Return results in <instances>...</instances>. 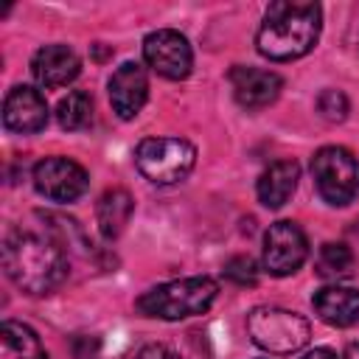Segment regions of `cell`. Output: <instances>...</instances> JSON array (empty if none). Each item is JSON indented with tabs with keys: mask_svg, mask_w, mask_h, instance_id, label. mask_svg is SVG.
<instances>
[{
	"mask_svg": "<svg viewBox=\"0 0 359 359\" xmlns=\"http://www.w3.org/2000/svg\"><path fill=\"white\" fill-rule=\"evenodd\" d=\"M309 258L306 233L294 222H275L264 236V269L275 278L294 275Z\"/></svg>",
	"mask_w": 359,
	"mask_h": 359,
	"instance_id": "52a82bcc",
	"label": "cell"
},
{
	"mask_svg": "<svg viewBox=\"0 0 359 359\" xmlns=\"http://www.w3.org/2000/svg\"><path fill=\"white\" fill-rule=\"evenodd\" d=\"M323 11L317 3H269L264 22L255 34V48L272 62H292L306 56L320 39Z\"/></svg>",
	"mask_w": 359,
	"mask_h": 359,
	"instance_id": "7a4b0ae2",
	"label": "cell"
},
{
	"mask_svg": "<svg viewBox=\"0 0 359 359\" xmlns=\"http://www.w3.org/2000/svg\"><path fill=\"white\" fill-rule=\"evenodd\" d=\"M317 112L328 123H339L348 118V98L342 90H323L317 95Z\"/></svg>",
	"mask_w": 359,
	"mask_h": 359,
	"instance_id": "ffe728a7",
	"label": "cell"
},
{
	"mask_svg": "<svg viewBox=\"0 0 359 359\" xmlns=\"http://www.w3.org/2000/svg\"><path fill=\"white\" fill-rule=\"evenodd\" d=\"M0 359H48V353L28 325L6 320L0 325Z\"/></svg>",
	"mask_w": 359,
	"mask_h": 359,
	"instance_id": "e0dca14e",
	"label": "cell"
},
{
	"mask_svg": "<svg viewBox=\"0 0 359 359\" xmlns=\"http://www.w3.org/2000/svg\"><path fill=\"white\" fill-rule=\"evenodd\" d=\"M98 351H101V339L93 334H81L73 339V356L76 359H98Z\"/></svg>",
	"mask_w": 359,
	"mask_h": 359,
	"instance_id": "7402d4cb",
	"label": "cell"
},
{
	"mask_svg": "<svg viewBox=\"0 0 359 359\" xmlns=\"http://www.w3.org/2000/svg\"><path fill=\"white\" fill-rule=\"evenodd\" d=\"M56 121H59V126L67 129V132L84 129V126L93 121V98H90V93H84V90L67 93V95L56 104Z\"/></svg>",
	"mask_w": 359,
	"mask_h": 359,
	"instance_id": "ac0fdd59",
	"label": "cell"
},
{
	"mask_svg": "<svg viewBox=\"0 0 359 359\" xmlns=\"http://www.w3.org/2000/svg\"><path fill=\"white\" fill-rule=\"evenodd\" d=\"M143 59L146 65L160 73L163 79H185L194 67V53H191V45L188 39L174 31V28H160V31H151L146 39H143Z\"/></svg>",
	"mask_w": 359,
	"mask_h": 359,
	"instance_id": "ba28073f",
	"label": "cell"
},
{
	"mask_svg": "<svg viewBox=\"0 0 359 359\" xmlns=\"http://www.w3.org/2000/svg\"><path fill=\"white\" fill-rule=\"evenodd\" d=\"M34 188L50 202H76L87 191V171L67 157H45L34 165Z\"/></svg>",
	"mask_w": 359,
	"mask_h": 359,
	"instance_id": "9c48e42d",
	"label": "cell"
},
{
	"mask_svg": "<svg viewBox=\"0 0 359 359\" xmlns=\"http://www.w3.org/2000/svg\"><path fill=\"white\" fill-rule=\"evenodd\" d=\"M303 359H337V353L328 351V348H314V351H309Z\"/></svg>",
	"mask_w": 359,
	"mask_h": 359,
	"instance_id": "cb8c5ba5",
	"label": "cell"
},
{
	"mask_svg": "<svg viewBox=\"0 0 359 359\" xmlns=\"http://www.w3.org/2000/svg\"><path fill=\"white\" fill-rule=\"evenodd\" d=\"M300 180V165L294 160H278L258 177V199L264 208H280L294 194Z\"/></svg>",
	"mask_w": 359,
	"mask_h": 359,
	"instance_id": "9a60e30c",
	"label": "cell"
},
{
	"mask_svg": "<svg viewBox=\"0 0 359 359\" xmlns=\"http://www.w3.org/2000/svg\"><path fill=\"white\" fill-rule=\"evenodd\" d=\"M3 269L25 294H48L67 278V252L50 236L11 230L3 241Z\"/></svg>",
	"mask_w": 359,
	"mask_h": 359,
	"instance_id": "6da1fadb",
	"label": "cell"
},
{
	"mask_svg": "<svg viewBox=\"0 0 359 359\" xmlns=\"http://www.w3.org/2000/svg\"><path fill=\"white\" fill-rule=\"evenodd\" d=\"M230 87H233L236 101L244 109H264L280 95L283 79L264 67H241L238 65L230 70Z\"/></svg>",
	"mask_w": 359,
	"mask_h": 359,
	"instance_id": "8fae6325",
	"label": "cell"
},
{
	"mask_svg": "<svg viewBox=\"0 0 359 359\" xmlns=\"http://www.w3.org/2000/svg\"><path fill=\"white\" fill-rule=\"evenodd\" d=\"M132 196L126 188H109L101 194L98 205H95V219H98V230L107 236V238H118L123 233V227L129 224V216H132Z\"/></svg>",
	"mask_w": 359,
	"mask_h": 359,
	"instance_id": "2e32d148",
	"label": "cell"
},
{
	"mask_svg": "<svg viewBox=\"0 0 359 359\" xmlns=\"http://www.w3.org/2000/svg\"><path fill=\"white\" fill-rule=\"evenodd\" d=\"M219 286L208 275L196 278H180L160 283L149 289L146 294L137 297V311L146 317H160V320H185L194 314H205L210 303L216 300Z\"/></svg>",
	"mask_w": 359,
	"mask_h": 359,
	"instance_id": "3957f363",
	"label": "cell"
},
{
	"mask_svg": "<svg viewBox=\"0 0 359 359\" xmlns=\"http://www.w3.org/2000/svg\"><path fill=\"white\" fill-rule=\"evenodd\" d=\"M137 171L154 185L185 180L196 163V149L185 137H146L135 149Z\"/></svg>",
	"mask_w": 359,
	"mask_h": 359,
	"instance_id": "5b68a950",
	"label": "cell"
},
{
	"mask_svg": "<svg viewBox=\"0 0 359 359\" xmlns=\"http://www.w3.org/2000/svg\"><path fill=\"white\" fill-rule=\"evenodd\" d=\"M3 123L11 132L20 135H34L48 123V104L39 90L17 84L8 90L3 101Z\"/></svg>",
	"mask_w": 359,
	"mask_h": 359,
	"instance_id": "30bf717a",
	"label": "cell"
},
{
	"mask_svg": "<svg viewBox=\"0 0 359 359\" xmlns=\"http://www.w3.org/2000/svg\"><path fill=\"white\" fill-rule=\"evenodd\" d=\"M311 174H314V185H317L320 196L328 205L342 208L356 196L359 171H356V160H353V154L348 149L323 146L311 157Z\"/></svg>",
	"mask_w": 359,
	"mask_h": 359,
	"instance_id": "8992f818",
	"label": "cell"
},
{
	"mask_svg": "<svg viewBox=\"0 0 359 359\" xmlns=\"http://www.w3.org/2000/svg\"><path fill=\"white\" fill-rule=\"evenodd\" d=\"M342 359H359V342H351L342 353Z\"/></svg>",
	"mask_w": 359,
	"mask_h": 359,
	"instance_id": "d4e9b609",
	"label": "cell"
},
{
	"mask_svg": "<svg viewBox=\"0 0 359 359\" xmlns=\"http://www.w3.org/2000/svg\"><path fill=\"white\" fill-rule=\"evenodd\" d=\"M149 98V79L137 62H123L109 79V104L118 118L132 121Z\"/></svg>",
	"mask_w": 359,
	"mask_h": 359,
	"instance_id": "7c38bea8",
	"label": "cell"
},
{
	"mask_svg": "<svg viewBox=\"0 0 359 359\" xmlns=\"http://www.w3.org/2000/svg\"><path fill=\"white\" fill-rule=\"evenodd\" d=\"M132 359H180L174 351H168L165 345H143Z\"/></svg>",
	"mask_w": 359,
	"mask_h": 359,
	"instance_id": "603a6c76",
	"label": "cell"
},
{
	"mask_svg": "<svg viewBox=\"0 0 359 359\" xmlns=\"http://www.w3.org/2000/svg\"><path fill=\"white\" fill-rule=\"evenodd\" d=\"M81 70V59L67 45H45L31 59V73L42 87H65Z\"/></svg>",
	"mask_w": 359,
	"mask_h": 359,
	"instance_id": "4fadbf2b",
	"label": "cell"
},
{
	"mask_svg": "<svg viewBox=\"0 0 359 359\" xmlns=\"http://www.w3.org/2000/svg\"><path fill=\"white\" fill-rule=\"evenodd\" d=\"M317 272L331 280L348 278L353 272V252L342 241H325L317 252Z\"/></svg>",
	"mask_w": 359,
	"mask_h": 359,
	"instance_id": "d6986e66",
	"label": "cell"
},
{
	"mask_svg": "<svg viewBox=\"0 0 359 359\" xmlns=\"http://www.w3.org/2000/svg\"><path fill=\"white\" fill-rule=\"evenodd\" d=\"M247 334L261 351L294 353L309 342L311 328L297 311L278 306H255L247 314Z\"/></svg>",
	"mask_w": 359,
	"mask_h": 359,
	"instance_id": "277c9868",
	"label": "cell"
},
{
	"mask_svg": "<svg viewBox=\"0 0 359 359\" xmlns=\"http://www.w3.org/2000/svg\"><path fill=\"white\" fill-rule=\"evenodd\" d=\"M314 314L334 325V328H348L359 320V289L351 286H323L311 297Z\"/></svg>",
	"mask_w": 359,
	"mask_h": 359,
	"instance_id": "5bb4252c",
	"label": "cell"
},
{
	"mask_svg": "<svg viewBox=\"0 0 359 359\" xmlns=\"http://www.w3.org/2000/svg\"><path fill=\"white\" fill-rule=\"evenodd\" d=\"M224 278L238 283V286H255L258 280V266L250 255H236L224 264Z\"/></svg>",
	"mask_w": 359,
	"mask_h": 359,
	"instance_id": "44dd1931",
	"label": "cell"
}]
</instances>
